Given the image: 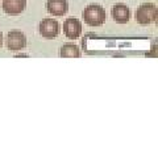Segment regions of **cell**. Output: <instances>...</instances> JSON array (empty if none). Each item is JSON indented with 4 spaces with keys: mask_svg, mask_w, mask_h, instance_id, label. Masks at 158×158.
<instances>
[{
    "mask_svg": "<svg viewBox=\"0 0 158 158\" xmlns=\"http://www.w3.org/2000/svg\"><path fill=\"white\" fill-rule=\"evenodd\" d=\"M83 21L90 27H100L106 23V11L99 4H90L83 9L82 13Z\"/></svg>",
    "mask_w": 158,
    "mask_h": 158,
    "instance_id": "6da1fadb",
    "label": "cell"
},
{
    "mask_svg": "<svg viewBox=\"0 0 158 158\" xmlns=\"http://www.w3.org/2000/svg\"><path fill=\"white\" fill-rule=\"evenodd\" d=\"M158 16V9L157 6L153 3H144L136 9L135 19L138 24L141 25H149L157 21Z\"/></svg>",
    "mask_w": 158,
    "mask_h": 158,
    "instance_id": "7a4b0ae2",
    "label": "cell"
},
{
    "mask_svg": "<svg viewBox=\"0 0 158 158\" xmlns=\"http://www.w3.org/2000/svg\"><path fill=\"white\" fill-rule=\"evenodd\" d=\"M27 7V0H3V11L7 15H20Z\"/></svg>",
    "mask_w": 158,
    "mask_h": 158,
    "instance_id": "ba28073f",
    "label": "cell"
},
{
    "mask_svg": "<svg viewBox=\"0 0 158 158\" xmlns=\"http://www.w3.org/2000/svg\"><path fill=\"white\" fill-rule=\"evenodd\" d=\"M112 19L117 24H127L131 19V11L125 4L117 3L112 8Z\"/></svg>",
    "mask_w": 158,
    "mask_h": 158,
    "instance_id": "52a82bcc",
    "label": "cell"
},
{
    "mask_svg": "<svg viewBox=\"0 0 158 158\" xmlns=\"http://www.w3.org/2000/svg\"><path fill=\"white\" fill-rule=\"evenodd\" d=\"M59 56L62 58H81L82 50L75 44H65L59 50Z\"/></svg>",
    "mask_w": 158,
    "mask_h": 158,
    "instance_id": "9c48e42d",
    "label": "cell"
},
{
    "mask_svg": "<svg viewBox=\"0 0 158 158\" xmlns=\"http://www.w3.org/2000/svg\"><path fill=\"white\" fill-rule=\"evenodd\" d=\"M38 31L44 38L54 40L56 37H58L59 32H61V25H59L58 20L52 19V17H46V19L41 20V23H40V25H38Z\"/></svg>",
    "mask_w": 158,
    "mask_h": 158,
    "instance_id": "3957f363",
    "label": "cell"
},
{
    "mask_svg": "<svg viewBox=\"0 0 158 158\" xmlns=\"http://www.w3.org/2000/svg\"><path fill=\"white\" fill-rule=\"evenodd\" d=\"M27 46V37L21 31L13 29L7 34V49L11 52H20Z\"/></svg>",
    "mask_w": 158,
    "mask_h": 158,
    "instance_id": "277c9868",
    "label": "cell"
},
{
    "mask_svg": "<svg viewBox=\"0 0 158 158\" xmlns=\"http://www.w3.org/2000/svg\"><path fill=\"white\" fill-rule=\"evenodd\" d=\"M46 11L52 16L61 17L66 15L69 11V4L67 0H48L46 2Z\"/></svg>",
    "mask_w": 158,
    "mask_h": 158,
    "instance_id": "8992f818",
    "label": "cell"
},
{
    "mask_svg": "<svg viewBox=\"0 0 158 158\" xmlns=\"http://www.w3.org/2000/svg\"><path fill=\"white\" fill-rule=\"evenodd\" d=\"M63 33L70 40H78L82 34V23L75 17H69L63 23Z\"/></svg>",
    "mask_w": 158,
    "mask_h": 158,
    "instance_id": "5b68a950",
    "label": "cell"
},
{
    "mask_svg": "<svg viewBox=\"0 0 158 158\" xmlns=\"http://www.w3.org/2000/svg\"><path fill=\"white\" fill-rule=\"evenodd\" d=\"M2 45H3V33L0 32V48H2Z\"/></svg>",
    "mask_w": 158,
    "mask_h": 158,
    "instance_id": "30bf717a",
    "label": "cell"
}]
</instances>
